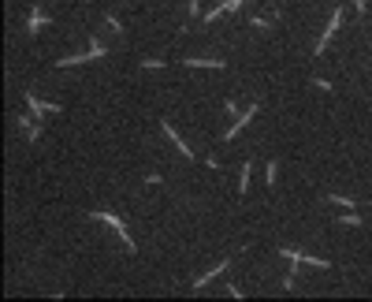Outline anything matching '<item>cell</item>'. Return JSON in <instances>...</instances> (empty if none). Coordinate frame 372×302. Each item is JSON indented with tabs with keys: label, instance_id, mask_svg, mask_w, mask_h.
Segmentation results:
<instances>
[{
	"label": "cell",
	"instance_id": "1",
	"mask_svg": "<svg viewBox=\"0 0 372 302\" xmlns=\"http://www.w3.org/2000/svg\"><path fill=\"white\" fill-rule=\"evenodd\" d=\"M335 26H339V12H335V15H331V23H328V30H324V34H320V41H317V52H320V49H328V41H331V34H335Z\"/></svg>",
	"mask_w": 372,
	"mask_h": 302
}]
</instances>
